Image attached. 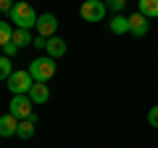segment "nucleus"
Instances as JSON below:
<instances>
[{
    "instance_id": "8",
    "label": "nucleus",
    "mask_w": 158,
    "mask_h": 148,
    "mask_svg": "<svg viewBox=\"0 0 158 148\" xmlns=\"http://www.w3.org/2000/svg\"><path fill=\"white\" fill-rule=\"evenodd\" d=\"M19 122H21V119H16L13 114H3V116H0V137H11V135H16Z\"/></svg>"
},
{
    "instance_id": "20",
    "label": "nucleus",
    "mask_w": 158,
    "mask_h": 148,
    "mask_svg": "<svg viewBox=\"0 0 158 148\" xmlns=\"http://www.w3.org/2000/svg\"><path fill=\"white\" fill-rule=\"evenodd\" d=\"M13 6H16L13 0H0V13H11Z\"/></svg>"
},
{
    "instance_id": "18",
    "label": "nucleus",
    "mask_w": 158,
    "mask_h": 148,
    "mask_svg": "<svg viewBox=\"0 0 158 148\" xmlns=\"http://www.w3.org/2000/svg\"><path fill=\"white\" fill-rule=\"evenodd\" d=\"M3 50H6V56H8V58H13L19 50H21V48H19L16 42H8V45H3Z\"/></svg>"
},
{
    "instance_id": "21",
    "label": "nucleus",
    "mask_w": 158,
    "mask_h": 148,
    "mask_svg": "<svg viewBox=\"0 0 158 148\" xmlns=\"http://www.w3.org/2000/svg\"><path fill=\"white\" fill-rule=\"evenodd\" d=\"M32 45H34V48H40V50H45V48H48V37H40V34H37Z\"/></svg>"
},
{
    "instance_id": "15",
    "label": "nucleus",
    "mask_w": 158,
    "mask_h": 148,
    "mask_svg": "<svg viewBox=\"0 0 158 148\" xmlns=\"http://www.w3.org/2000/svg\"><path fill=\"white\" fill-rule=\"evenodd\" d=\"M16 135L21 137V140H29V137H34V122L21 119V122H19V130H16Z\"/></svg>"
},
{
    "instance_id": "17",
    "label": "nucleus",
    "mask_w": 158,
    "mask_h": 148,
    "mask_svg": "<svg viewBox=\"0 0 158 148\" xmlns=\"http://www.w3.org/2000/svg\"><path fill=\"white\" fill-rule=\"evenodd\" d=\"M127 6V0H106V8H111L113 13H121Z\"/></svg>"
},
{
    "instance_id": "12",
    "label": "nucleus",
    "mask_w": 158,
    "mask_h": 148,
    "mask_svg": "<svg viewBox=\"0 0 158 148\" xmlns=\"http://www.w3.org/2000/svg\"><path fill=\"white\" fill-rule=\"evenodd\" d=\"M111 32L113 34H127V32H129V16L116 13V16L111 19Z\"/></svg>"
},
{
    "instance_id": "4",
    "label": "nucleus",
    "mask_w": 158,
    "mask_h": 148,
    "mask_svg": "<svg viewBox=\"0 0 158 148\" xmlns=\"http://www.w3.org/2000/svg\"><path fill=\"white\" fill-rule=\"evenodd\" d=\"M106 11H108V8H106V3H103V0H85V3H82V8H79L82 19H85V21H90V24L103 21Z\"/></svg>"
},
{
    "instance_id": "6",
    "label": "nucleus",
    "mask_w": 158,
    "mask_h": 148,
    "mask_svg": "<svg viewBox=\"0 0 158 148\" xmlns=\"http://www.w3.org/2000/svg\"><path fill=\"white\" fill-rule=\"evenodd\" d=\"M40 32V37H56V29H58V19L53 16V13H42V16L37 19V27H34Z\"/></svg>"
},
{
    "instance_id": "9",
    "label": "nucleus",
    "mask_w": 158,
    "mask_h": 148,
    "mask_svg": "<svg viewBox=\"0 0 158 148\" xmlns=\"http://www.w3.org/2000/svg\"><path fill=\"white\" fill-rule=\"evenodd\" d=\"M29 98H32L34 106H42V103H48V98H50V90H48L45 82H34L32 90H29Z\"/></svg>"
},
{
    "instance_id": "7",
    "label": "nucleus",
    "mask_w": 158,
    "mask_h": 148,
    "mask_svg": "<svg viewBox=\"0 0 158 148\" xmlns=\"http://www.w3.org/2000/svg\"><path fill=\"white\" fill-rule=\"evenodd\" d=\"M129 32L135 34V37H145V34H148V19L142 16L140 11L129 16Z\"/></svg>"
},
{
    "instance_id": "19",
    "label": "nucleus",
    "mask_w": 158,
    "mask_h": 148,
    "mask_svg": "<svg viewBox=\"0 0 158 148\" xmlns=\"http://www.w3.org/2000/svg\"><path fill=\"white\" fill-rule=\"evenodd\" d=\"M148 122H150L153 127H158V106H153L150 111H148Z\"/></svg>"
},
{
    "instance_id": "13",
    "label": "nucleus",
    "mask_w": 158,
    "mask_h": 148,
    "mask_svg": "<svg viewBox=\"0 0 158 148\" xmlns=\"http://www.w3.org/2000/svg\"><path fill=\"white\" fill-rule=\"evenodd\" d=\"M13 42H16L19 48H27L34 42V37L29 34V29H13Z\"/></svg>"
},
{
    "instance_id": "5",
    "label": "nucleus",
    "mask_w": 158,
    "mask_h": 148,
    "mask_svg": "<svg viewBox=\"0 0 158 148\" xmlns=\"http://www.w3.org/2000/svg\"><path fill=\"white\" fill-rule=\"evenodd\" d=\"M32 98L29 95H13L11 103H8V114H13L16 119H29V114H32Z\"/></svg>"
},
{
    "instance_id": "10",
    "label": "nucleus",
    "mask_w": 158,
    "mask_h": 148,
    "mask_svg": "<svg viewBox=\"0 0 158 148\" xmlns=\"http://www.w3.org/2000/svg\"><path fill=\"white\" fill-rule=\"evenodd\" d=\"M66 40H61V37H50V40H48V48H45V53L50 58H61L63 53H66Z\"/></svg>"
},
{
    "instance_id": "11",
    "label": "nucleus",
    "mask_w": 158,
    "mask_h": 148,
    "mask_svg": "<svg viewBox=\"0 0 158 148\" xmlns=\"http://www.w3.org/2000/svg\"><path fill=\"white\" fill-rule=\"evenodd\" d=\"M137 6L145 19H158V0H137Z\"/></svg>"
},
{
    "instance_id": "2",
    "label": "nucleus",
    "mask_w": 158,
    "mask_h": 148,
    "mask_svg": "<svg viewBox=\"0 0 158 148\" xmlns=\"http://www.w3.org/2000/svg\"><path fill=\"white\" fill-rule=\"evenodd\" d=\"M29 74H32L34 82H50L53 74H56V58L50 56H37L32 63H29Z\"/></svg>"
},
{
    "instance_id": "1",
    "label": "nucleus",
    "mask_w": 158,
    "mask_h": 148,
    "mask_svg": "<svg viewBox=\"0 0 158 148\" xmlns=\"http://www.w3.org/2000/svg\"><path fill=\"white\" fill-rule=\"evenodd\" d=\"M8 16H11V24H13L16 29H32V27H37V19H40L27 0H19Z\"/></svg>"
},
{
    "instance_id": "16",
    "label": "nucleus",
    "mask_w": 158,
    "mask_h": 148,
    "mask_svg": "<svg viewBox=\"0 0 158 148\" xmlns=\"http://www.w3.org/2000/svg\"><path fill=\"white\" fill-rule=\"evenodd\" d=\"M11 74H13L11 58H8V56H0V82H3V80H8Z\"/></svg>"
},
{
    "instance_id": "3",
    "label": "nucleus",
    "mask_w": 158,
    "mask_h": 148,
    "mask_svg": "<svg viewBox=\"0 0 158 148\" xmlns=\"http://www.w3.org/2000/svg\"><path fill=\"white\" fill-rule=\"evenodd\" d=\"M6 82H8V87H11L13 95H29V90H32V85H34L29 69H16Z\"/></svg>"
},
{
    "instance_id": "14",
    "label": "nucleus",
    "mask_w": 158,
    "mask_h": 148,
    "mask_svg": "<svg viewBox=\"0 0 158 148\" xmlns=\"http://www.w3.org/2000/svg\"><path fill=\"white\" fill-rule=\"evenodd\" d=\"M13 29L16 27H11V21H0V48L13 42Z\"/></svg>"
}]
</instances>
